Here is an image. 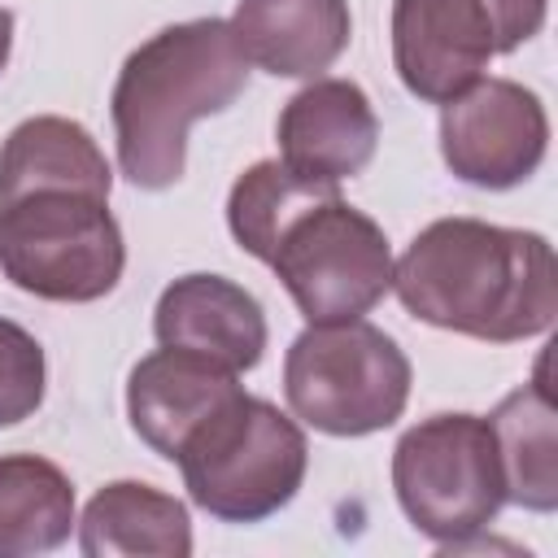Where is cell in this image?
Segmentation results:
<instances>
[{"label":"cell","mask_w":558,"mask_h":558,"mask_svg":"<svg viewBox=\"0 0 558 558\" xmlns=\"http://www.w3.org/2000/svg\"><path fill=\"white\" fill-rule=\"evenodd\" d=\"M392 292L427 327L514 344L554 327L558 266L549 240L536 231L436 218L392 262Z\"/></svg>","instance_id":"1"},{"label":"cell","mask_w":558,"mask_h":558,"mask_svg":"<svg viewBox=\"0 0 558 558\" xmlns=\"http://www.w3.org/2000/svg\"><path fill=\"white\" fill-rule=\"evenodd\" d=\"M248 61L227 17H192L144 39L118 70L109 113L118 135V170L166 192L183 179L192 122L240 100Z\"/></svg>","instance_id":"2"},{"label":"cell","mask_w":558,"mask_h":558,"mask_svg":"<svg viewBox=\"0 0 558 558\" xmlns=\"http://www.w3.org/2000/svg\"><path fill=\"white\" fill-rule=\"evenodd\" d=\"M187 497L222 523H262L305 484L310 445L279 405L235 392L179 449Z\"/></svg>","instance_id":"3"},{"label":"cell","mask_w":558,"mask_h":558,"mask_svg":"<svg viewBox=\"0 0 558 558\" xmlns=\"http://www.w3.org/2000/svg\"><path fill=\"white\" fill-rule=\"evenodd\" d=\"M410 357L375 323H310L283 357L292 414L323 436H371L401 418L410 401Z\"/></svg>","instance_id":"4"},{"label":"cell","mask_w":558,"mask_h":558,"mask_svg":"<svg viewBox=\"0 0 558 558\" xmlns=\"http://www.w3.org/2000/svg\"><path fill=\"white\" fill-rule=\"evenodd\" d=\"M126 270L122 227L105 196L31 192L0 205V275L61 305H87L118 288Z\"/></svg>","instance_id":"5"},{"label":"cell","mask_w":558,"mask_h":558,"mask_svg":"<svg viewBox=\"0 0 558 558\" xmlns=\"http://www.w3.org/2000/svg\"><path fill=\"white\" fill-rule=\"evenodd\" d=\"M392 493L414 532L436 545L475 541L506 506L501 458L488 418L432 414L392 449Z\"/></svg>","instance_id":"6"},{"label":"cell","mask_w":558,"mask_h":558,"mask_svg":"<svg viewBox=\"0 0 558 558\" xmlns=\"http://www.w3.org/2000/svg\"><path fill=\"white\" fill-rule=\"evenodd\" d=\"M305 323H349L371 314L392 288V248L384 227L340 192L301 209L266 262Z\"/></svg>","instance_id":"7"},{"label":"cell","mask_w":558,"mask_h":558,"mask_svg":"<svg viewBox=\"0 0 558 558\" xmlns=\"http://www.w3.org/2000/svg\"><path fill=\"white\" fill-rule=\"evenodd\" d=\"M549 148V113L541 96L514 78H475L440 105L445 166L484 192L527 183Z\"/></svg>","instance_id":"8"},{"label":"cell","mask_w":558,"mask_h":558,"mask_svg":"<svg viewBox=\"0 0 558 558\" xmlns=\"http://www.w3.org/2000/svg\"><path fill=\"white\" fill-rule=\"evenodd\" d=\"M392 65L410 96L445 105L484 78L497 31L484 0H392Z\"/></svg>","instance_id":"9"},{"label":"cell","mask_w":558,"mask_h":558,"mask_svg":"<svg viewBox=\"0 0 558 558\" xmlns=\"http://www.w3.org/2000/svg\"><path fill=\"white\" fill-rule=\"evenodd\" d=\"M279 161L314 183H344L362 174L379 148V118L371 96L349 78L305 83L275 126Z\"/></svg>","instance_id":"10"},{"label":"cell","mask_w":558,"mask_h":558,"mask_svg":"<svg viewBox=\"0 0 558 558\" xmlns=\"http://www.w3.org/2000/svg\"><path fill=\"white\" fill-rule=\"evenodd\" d=\"M153 336L166 349H183L240 375L253 371L266 353V314L262 301L235 279L183 275L157 296Z\"/></svg>","instance_id":"11"},{"label":"cell","mask_w":558,"mask_h":558,"mask_svg":"<svg viewBox=\"0 0 558 558\" xmlns=\"http://www.w3.org/2000/svg\"><path fill=\"white\" fill-rule=\"evenodd\" d=\"M240 392V375L192 357L183 349H157L148 357H140L131 366L126 379V418L135 427V436L166 462L179 458V449L187 445V436L214 414L222 410L231 397Z\"/></svg>","instance_id":"12"},{"label":"cell","mask_w":558,"mask_h":558,"mask_svg":"<svg viewBox=\"0 0 558 558\" xmlns=\"http://www.w3.org/2000/svg\"><path fill=\"white\" fill-rule=\"evenodd\" d=\"M231 35L275 78H318L353 39L349 0H240Z\"/></svg>","instance_id":"13"},{"label":"cell","mask_w":558,"mask_h":558,"mask_svg":"<svg viewBox=\"0 0 558 558\" xmlns=\"http://www.w3.org/2000/svg\"><path fill=\"white\" fill-rule=\"evenodd\" d=\"M109 187L113 170L92 131L74 118H26L0 144V205L31 192H87L109 201Z\"/></svg>","instance_id":"14"},{"label":"cell","mask_w":558,"mask_h":558,"mask_svg":"<svg viewBox=\"0 0 558 558\" xmlns=\"http://www.w3.org/2000/svg\"><path fill=\"white\" fill-rule=\"evenodd\" d=\"M78 549L87 558H187L192 514L174 493L140 480H113L87 501L78 519Z\"/></svg>","instance_id":"15"},{"label":"cell","mask_w":558,"mask_h":558,"mask_svg":"<svg viewBox=\"0 0 558 558\" xmlns=\"http://www.w3.org/2000/svg\"><path fill=\"white\" fill-rule=\"evenodd\" d=\"M506 501L549 514L558 510V414L545 384H523L497 401L488 414Z\"/></svg>","instance_id":"16"},{"label":"cell","mask_w":558,"mask_h":558,"mask_svg":"<svg viewBox=\"0 0 558 558\" xmlns=\"http://www.w3.org/2000/svg\"><path fill=\"white\" fill-rule=\"evenodd\" d=\"M74 527V484L39 453L0 458V558L52 554Z\"/></svg>","instance_id":"17"},{"label":"cell","mask_w":558,"mask_h":558,"mask_svg":"<svg viewBox=\"0 0 558 558\" xmlns=\"http://www.w3.org/2000/svg\"><path fill=\"white\" fill-rule=\"evenodd\" d=\"M336 192H340V183L301 179V174L288 170L279 157L253 161V166L231 183V196H227V227H231L235 244H240L248 257L270 262L279 231H283L301 209H310L314 201L336 196Z\"/></svg>","instance_id":"18"},{"label":"cell","mask_w":558,"mask_h":558,"mask_svg":"<svg viewBox=\"0 0 558 558\" xmlns=\"http://www.w3.org/2000/svg\"><path fill=\"white\" fill-rule=\"evenodd\" d=\"M48 362L44 344L13 318H0V427L31 418L44 405Z\"/></svg>","instance_id":"19"},{"label":"cell","mask_w":558,"mask_h":558,"mask_svg":"<svg viewBox=\"0 0 558 558\" xmlns=\"http://www.w3.org/2000/svg\"><path fill=\"white\" fill-rule=\"evenodd\" d=\"M484 4L493 17V31H497V57L514 52L519 44L541 35L545 13H549V0H484Z\"/></svg>","instance_id":"20"},{"label":"cell","mask_w":558,"mask_h":558,"mask_svg":"<svg viewBox=\"0 0 558 558\" xmlns=\"http://www.w3.org/2000/svg\"><path fill=\"white\" fill-rule=\"evenodd\" d=\"M9 52H13V13L0 4V70L9 65Z\"/></svg>","instance_id":"21"}]
</instances>
